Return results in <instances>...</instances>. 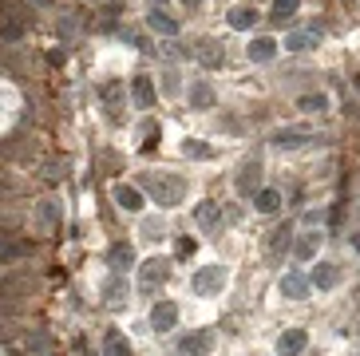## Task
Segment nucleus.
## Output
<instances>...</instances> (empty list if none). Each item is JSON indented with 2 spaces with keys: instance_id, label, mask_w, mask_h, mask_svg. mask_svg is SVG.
Segmentation results:
<instances>
[{
  "instance_id": "obj_1",
  "label": "nucleus",
  "mask_w": 360,
  "mask_h": 356,
  "mask_svg": "<svg viewBox=\"0 0 360 356\" xmlns=\"http://www.w3.org/2000/svg\"><path fill=\"white\" fill-rule=\"evenodd\" d=\"M143 190H147L150 198L167 210V206H179V202H182L186 182H182L179 174H143Z\"/></svg>"
},
{
  "instance_id": "obj_2",
  "label": "nucleus",
  "mask_w": 360,
  "mask_h": 356,
  "mask_svg": "<svg viewBox=\"0 0 360 356\" xmlns=\"http://www.w3.org/2000/svg\"><path fill=\"white\" fill-rule=\"evenodd\" d=\"M226 281H230V269H226V265H202V269L194 273L191 289L198 297H214V293H222L226 289Z\"/></svg>"
},
{
  "instance_id": "obj_3",
  "label": "nucleus",
  "mask_w": 360,
  "mask_h": 356,
  "mask_svg": "<svg viewBox=\"0 0 360 356\" xmlns=\"http://www.w3.org/2000/svg\"><path fill=\"white\" fill-rule=\"evenodd\" d=\"M309 139H313V131L305 123H289V127H277L274 135H269V143L277 151H297V147H309Z\"/></svg>"
},
{
  "instance_id": "obj_4",
  "label": "nucleus",
  "mask_w": 360,
  "mask_h": 356,
  "mask_svg": "<svg viewBox=\"0 0 360 356\" xmlns=\"http://www.w3.org/2000/svg\"><path fill=\"white\" fill-rule=\"evenodd\" d=\"M214 329H194V333H182L179 341V356H210L214 352Z\"/></svg>"
},
{
  "instance_id": "obj_5",
  "label": "nucleus",
  "mask_w": 360,
  "mask_h": 356,
  "mask_svg": "<svg viewBox=\"0 0 360 356\" xmlns=\"http://www.w3.org/2000/svg\"><path fill=\"white\" fill-rule=\"evenodd\" d=\"M155 99H159V87H155V80H150L147 72H139L135 80H131V103H135L139 111H150V107H155Z\"/></svg>"
},
{
  "instance_id": "obj_6",
  "label": "nucleus",
  "mask_w": 360,
  "mask_h": 356,
  "mask_svg": "<svg viewBox=\"0 0 360 356\" xmlns=\"http://www.w3.org/2000/svg\"><path fill=\"white\" fill-rule=\"evenodd\" d=\"M147 325L155 329V333H170V329L179 325V305H174V301H155V305H150Z\"/></svg>"
},
{
  "instance_id": "obj_7",
  "label": "nucleus",
  "mask_w": 360,
  "mask_h": 356,
  "mask_svg": "<svg viewBox=\"0 0 360 356\" xmlns=\"http://www.w3.org/2000/svg\"><path fill=\"white\" fill-rule=\"evenodd\" d=\"M167 277H170L167 258H150V262L139 269V285H143V289H159V285H167Z\"/></svg>"
},
{
  "instance_id": "obj_8",
  "label": "nucleus",
  "mask_w": 360,
  "mask_h": 356,
  "mask_svg": "<svg viewBox=\"0 0 360 356\" xmlns=\"http://www.w3.org/2000/svg\"><path fill=\"white\" fill-rule=\"evenodd\" d=\"M309 285H313V289H321V293L337 289V285H340V265L317 262V265H313V273H309Z\"/></svg>"
},
{
  "instance_id": "obj_9",
  "label": "nucleus",
  "mask_w": 360,
  "mask_h": 356,
  "mask_svg": "<svg viewBox=\"0 0 360 356\" xmlns=\"http://www.w3.org/2000/svg\"><path fill=\"white\" fill-rule=\"evenodd\" d=\"M233 186H238L242 198H254L257 190H262V163H245V167L238 170V178H233Z\"/></svg>"
},
{
  "instance_id": "obj_10",
  "label": "nucleus",
  "mask_w": 360,
  "mask_h": 356,
  "mask_svg": "<svg viewBox=\"0 0 360 356\" xmlns=\"http://www.w3.org/2000/svg\"><path fill=\"white\" fill-rule=\"evenodd\" d=\"M309 348V333L305 329H285L277 336V356H301Z\"/></svg>"
},
{
  "instance_id": "obj_11",
  "label": "nucleus",
  "mask_w": 360,
  "mask_h": 356,
  "mask_svg": "<svg viewBox=\"0 0 360 356\" xmlns=\"http://www.w3.org/2000/svg\"><path fill=\"white\" fill-rule=\"evenodd\" d=\"M56 226H60V202H56V198H40V202H36V230L52 234Z\"/></svg>"
},
{
  "instance_id": "obj_12",
  "label": "nucleus",
  "mask_w": 360,
  "mask_h": 356,
  "mask_svg": "<svg viewBox=\"0 0 360 356\" xmlns=\"http://www.w3.org/2000/svg\"><path fill=\"white\" fill-rule=\"evenodd\" d=\"M309 289H313V285H309V273H301V269H289L285 277H281V293H285L289 301H305Z\"/></svg>"
},
{
  "instance_id": "obj_13",
  "label": "nucleus",
  "mask_w": 360,
  "mask_h": 356,
  "mask_svg": "<svg viewBox=\"0 0 360 356\" xmlns=\"http://www.w3.org/2000/svg\"><path fill=\"white\" fill-rule=\"evenodd\" d=\"M289 241H293V222H281V226H277V230L265 238V253H269V258L277 262V258L289 250Z\"/></svg>"
},
{
  "instance_id": "obj_14",
  "label": "nucleus",
  "mask_w": 360,
  "mask_h": 356,
  "mask_svg": "<svg viewBox=\"0 0 360 356\" xmlns=\"http://www.w3.org/2000/svg\"><path fill=\"white\" fill-rule=\"evenodd\" d=\"M321 230H309V234H301V238H297V246H293V258L297 262H313V258H317L321 253Z\"/></svg>"
},
{
  "instance_id": "obj_15",
  "label": "nucleus",
  "mask_w": 360,
  "mask_h": 356,
  "mask_svg": "<svg viewBox=\"0 0 360 356\" xmlns=\"http://www.w3.org/2000/svg\"><path fill=\"white\" fill-rule=\"evenodd\" d=\"M198 60H202V68H222V60H226V52H222V44L218 40H210V36H202L198 40Z\"/></svg>"
},
{
  "instance_id": "obj_16",
  "label": "nucleus",
  "mask_w": 360,
  "mask_h": 356,
  "mask_svg": "<svg viewBox=\"0 0 360 356\" xmlns=\"http://www.w3.org/2000/svg\"><path fill=\"white\" fill-rule=\"evenodd\" d=\"M111 198H115V206L131 210V214H139V210H143V190H139V186H119V182H115Z\"/></svg>"
},
{
  "instance_id": "obj_17",
  "label": "nucleus",
  "mask_w": 360,
  "mask_h": 356,
  "mask_svg": "<svg viewBox=\"0 0 360 356\" xmlns=\"http://www.w3.org/2000/svg\"><path fill=\"white\" fill-rule=\"evenodd\" d=\"M194 222H198L206 234H214L218 226H222V210L214 206V202H198V210H194Z\"/></svg>"
},
{
  "instance_id": "obj_18",
  "label": "nucleus",
  "mask_w": 360,
  "mask_h": 356,
  "mask_svg": "<svg viewBox=\"0 0 360 356\" xmlns=\"http://www.w3.org/2000/svg\"><path fill=\"white\" fill-rule=\"evenodd\" d=\"M107 262H111V269H115V273H127L131 265H135V250H131V241H119V246H111Z\"/></svg>"
},
{
  "instance_id": "obj_19",
  "label": "nucleus",
  "mask_w": 360,
  "mask_h": 356,
  "mask_svg": "<svg viewBox=\"0 0 360 356\" xmlns=\"http://www.w3.org/2000/svg\"><path fill=\"white\" fill-rule=\"evenodd\" d=\"M103 356H135L131 352V341L119 329H107L103 333Z\"/></svg>"
},
{
  "instance_id": "obj_20",
  "label": "nucleus",
  "mask_w": 360,
  "mask_h": 356,
  "mask_svg": "<svg viewBox=\"0 0 360 356\" xmlns=\"http://www.w3.org/2000/svg\"><path fill=\"white\" fill-rule=\"evenodd\" d=\"M250 60L254 63H269V60H277V40H269V36H262V40H250Z\"/></svg>"
},
{
  "instance_id": "obj_21",
  "label": "nucleus",
  "mask_w": 360,
  "mask_h": 356,
  "mask_svg": "<svg viewBox=\"0 0 360 356\" xmlns=\"http://www.w3.org/2000/svg\"><path fill=\"white\" fill-rule=\"evenodd\" d=\"M147 24L159 32V36H179V24H174V16H167L162 8H150V12H147Z\"/></svg>"
},
{
  "instance_id": "obj_22",
  "label": "nucleus",
  "mask_w": 360,
  "mask_h": 356,
  "mask_svg": "<svg viewBox=\"0 0 360 356\" xmlns=\"http://www.w3.org/2000/svg\"><path fill=\"white\" fill-rule=\"evenodd\" d=\"M289 48V52H305V48H313V44H317V28H297V32H289L285 40H281Z\"/></svg>"
},
{
  "instance_id": "obj_23",
  "label": "nucleus",
  "mask_w": 360,
  "mask_h": 356,
  "mask_svg": "<svg viewBox=\"0 0 360 356\" xmlns=\"http://www.w3.org/2000/svg\"><path fill=\"white\" fill-rule=\"evenodd\" d=\"M254 206H257V214H277V210H281V194H277L274 186H262L254 194Z\"/></svg>"
},
{
  "instance_id": "obj_24",
  "label": "nucleus",
  "mask_w": 360,
  "mask_h": 356,
  "mask_svg": "<svg viewBox=\"0 0 360 356\" xmlns=\"http://www.w3.org/2000/svg\"><path fill=\"white\" fill-rule=\"evenodd\" d=\"M297 107H301L305 115H321V111H328V95L325 91H305L297 99Z\"/></svg>"
},
{
  "instance_id": "obj_25",
  "label": "nucleus",
  "mask_w": 360,
  "mask_h": 356,
  "mask_svg": "<svg viewBox=\"0 0 360 356\" xmlns=\"http://www.w3.org/2000/svg\"><path fill=\"white\" fill-rule=\"evenodd\" d=\"M210 103H214V87L206 84V80H198V84H191V107H194V111H206Z\"/></svg>"
},
{
  "instance_id": "obj_26",
  "label": "nucleus",
  "mask_w": 360,
  "mask_h": 356,
  "mask_svg": "<svg viewBox=\"0 0 360 356\" xmlns=\"http://www.w3.org/2000/svg\"><path fill=\"white\" fill-rule=\"evenodd\" d=\"M0 40H4V44H16V40H24V20H12V16H0Z\"/></svg>"
},
{
  "instance_id": "obj_27",
  "label": "nucleus",
  "mask_w": 360,
  "mask_h": 356,
  "mask_svg": "<svg viewBox=\"0 0 360 356\" xmlns=\"http://www.w3.org/2000/svg\"><path fill=\"white\" fill-rule=\"evenodd\" d=\"M99 95H103V103H107V111H111V115H115V103L123 107V99H127V95H123V87H119L115 80H107V84L99 87Z\"/></svg>"
},
{
  "instance_id": "obj_28",
  "label": "nucleus",
  "mask_w": 360,
  "mask_h": 356,
  "mask_svg": "<svg viewBox=\"0 0 360 356\" xmlns=\"http://www.w3.org/2000/svg\"><path fill=\"white\" fill-rule=\"evenodd\" d=\"M257 24V12L254 8H230V28L245 32V28H254Z\"/></svg>"
},
{
  "instance_id": "obj_29",
  "label": "nucleus",
  "mask_w": 360,
  "mask_h": 356,
  "mask_svg": "<svg viewBox=\"0 0 360 356\" xmlns=\"http://www.w3.org/2000/svg\"><path fill=\"white\" fill-rule=\"evenodd\" d=\"M297 8H301V0H274V24H289Z\"/></svg>"
},
{
  "instance_id": "obj_30",
  "label": "nucleus",
  "mask_w": 360,
  "mask_h": 356,
  "mask_svg": "<svg viewBox=\"0 0 360 356\" xmlns=\"http://www.w3.org/2000/svg\"><path fill=\"white\" fill-rule=\"evenodd\" d=\"M162 234H167V226H162L159 218H147V222H143V238H150V241H159Z\"/></svg>"
},
{
  "instance_id": "obj_31",
  "label": "nucleus",
  "mask_w": 360,
  "mask_h": 356,
  "mask_svg": "<svg viewBox=\"0 0 360 356\" xmlns=\"http://www.w3.org/2000/svg\"><path fill=\"white\" fill-rule=\"evenodd\" d=\"M182 155H191V158H210V147H206V143H194V139H186V143H182Z\"/></svg>"
},
{
  "instance_id": "obj_32",
  "label": "nucleus",
  "mask_w": 360,
  "mask_h": 356,
  "mask_svg": "<svg viewBox=\"0 0 360 356\" xmlns=\"http://www.w3.org/2000/svg\"><path fill=\"white\" fill-rule=\"evenodd\" d=\"M139 135H143V147H155V143H159V123H155V119H150V123H143V131H139Z\"/></svg>"
},
{
  "instance_id": "obj_33",
  "label": "nucleus",
  "mask_w": 360,
  "mask_h": 356,
  "mask_svg": "<svg viewBox=\"0 0 360 356\" xmlns=\"http://www.w3.org/2000/svg\"><path fill=\"white\" fill-rule=\"evenodd\" d=\"M123 293H127V285H123V281H111V285H107V293H103V301H107V305H111V301H123Z\"/></svg>"
},
{
  "instance_id": "obj_34",
  "label": "nucleus",
  "mask_w": 360,
  "mask_h": 356,
  "mask_svg": "<svg viewBox=\"0 0 360 356\" xmlns=\"http://www.w3.org/2000/svg\"><path fill=\"white\" fill-rule=\"evenodd\" d=\"M194 250H198V241H194V238H179V241H174V253H179V258H191Z\"/></svg>"
},
{
  "instance_id": "obj_35",
  "label": "nucleus",
  "mask_w": 360,
  "mask_h": 356,
  "mask_svg": "<svg viewBox=\"0 0 360 356\" xmlns=\"http://www.w3.org/2000/svg\"><path fill=\"white\" fill-rule=\"evenodd\" d=\"M305 222L309 226H321L325 222V210H305Z\"/></svg>"
},
{
  "instance_id": "obj_36",
  "label": "nucleus",
  "mask_w": 360,
  "mask_h": 356,
  "mask_svg": "<svg viewBox=\"0 0 360 356\" xmlns=\"http://www.w3.org/2000/svg\"><path fill=\"white\" fill-rule=\"evenodd\" d=\"M28 4H36V8H52L56 0H28Z\"/></svg>"
},
{
  "instance_id": "obj_37",
  "label": "nucleus",
  "mask_w": 360,
  "mask_h": 356,
  "mask_svg": "<svg viewBox=\"0 0 360 356\" xmlns=\"http://www.w3.org/2000/svg\"><path fill=\"white\" fill-rule=\"evenodd\" d=\"M202 0H182V8H198Z\"/></svg>"
},
{
  "instance_id": "obj_38",
  "label": "nucleus",
  "mask_w": 360,
  "mask_h": 356,
  "mask_svg": "<svg viewBox=\"0 0 360 356\" xmlns=\"http://www.w3.org/2000/svg\"><path fill=\"white\" fill-rule=\"evenodd\" d=\"M352 250H356V253H360V230H356V234H352Z\"/></svg>"
}]
</instances>
